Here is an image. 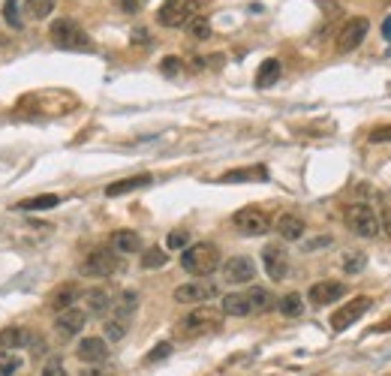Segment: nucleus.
Listing matches in <instances>:
<instances>
[{"mask_svg": "<svg viewBox=\"0 0 391 376\" xmlns=\"http://www.w3.org/2000/svg\"><path fill=\"white\" fill-rule=\"evenodd\" d=\"M3 18L13 27H22V18H18V9H15V0H6V6H3Z\"/></svg>", "mask_w": 391, "mask_h": 376, "instance_id": "e433bc0d", "label": "nucleus"}, {"mask_svg": "<svg viewBox=\"0 0 391 376\" xmlns=\"http://www.w3.org/2000/svg\"><path fill=\"white\" fill-rule=\"evenodd\" d=\"M22 368V359L15 352H0V376H13Z\"/></svg>", "mask_w": 391, "mask_h": 376, "instance_id": "72a5a7b5", "label": "nucleus"}, {"mask_svg": "<svg viewBox=\"0 0 391 376\" xmlns=\"http://www.w3.org/2000/svg\"><path fill=\"white\" fill-rule=\"evenodd\" d=\"M60 205V196H54V193H45V196H33V199H22L15 205V211H45V208H58Z\"/></svg>", "mask_w": 391, "mask_h": 376, "instance_id": "393cba45", "label": "nucleus"}, {"mask_svg": "<svg viewBox=\"0 0 391 376\" xmlns=\"http://www.w3.org/2000/svg\"><path fill=\"white\" fill-rule=\"evenodd\" d=\"M365 265H367L365 253H347V256H343V271H347V274H358Z\"/></svg>", "mask_w": 391, "mask_h": 376, "instance_id": "473e14b6", "label": "nucleus"}, {"mask_svg": "<svg viewBox=\"0 0 391 376\" xmlns=\"http://www.w3.org/2000/svg\"><path fill=\"white\" fill-rule=\"evenodd\" d=\"M40 376H67L60 355H49V359H45V364H42V370H40Z\"/></svg>", "mask_w": 391, "mask_h": 376, "instance_id": "f704fd0d", "label": "nucleus"}, {"mask_svg": "<svg viewBox=\"0 0 391 376\" xmlns=\"http://www.w3.org/2000/svg\"><path fill=\"white\" fill-rule=\"evenodd\" d=\"M223 277L232 286H244V283L256 280V265H253L250 256H232L229 262L223 265Z\"/></svg>", "mask_w": 391, "mask_h": 376, "instance_id": "9d476101", "label": "nucleus"}, {"mask_svg": "<svg viewBox=\"0 0 391 376\" xmlns=\"http://www.w3.org/2000/svg\"><path fill=\"white\" fill-rule=\"evenodd\" d=\"M126 328H130V322H124V319H108L106 322V337L108 341H124L126 337Z\"/></svg>", "mask_w": 391, "mask_h": 376, "instance_id": "2f4dec72", "label": "nucleus"}, {"mask_svg": "<svg viewBox=\"0 0 391 376\" xmlns=\"http://www.w3.org/2000/svg\"><path fill=\"white\" fill-rule=\"evenodd\" d=\"M223 325V310L220 307H211V304H196L190 313L181 319V334L187 337H196V334H205V332H217Z\"/></svg>", "mask_w": 391, "mask_h": 376, "instance_id": "f03ea898", "label": "nucleus"}, {"mask_svg": "<svg viewBox=\"0 0 391 376\" xmlns=\"http://www.w3.org/2000/svg\"><path fill=\"white\" fill-rule=\"evenodd\" d=\"M220 310H223V316H250V301L241 292H232V295L223 298Z\"/></svg>", "mask_w": 391, "mask_h": 376, "instance_id": "b1692460", "label": "nucleus"}, {"mask_svg": "<svg viewBox=\"0 0 391 376\" xmlns=\"http://www.w3.org/2000/svg\"><path fill=\"white\" fill-rule=\"evenodd\" d=\"M187 241H190V232L178 229V232H172L166 238V247H169V250H187Z\"/></svg>", "mask_w": 391, "mask_h": 376, "instance_id": "c9c22d12", "label": "nucleus"}, {"mask_svg": "<svg viewBox=\"0 0 391 376\" xmlns=\"http://www.w3.org/2000/svg\"><path fill=\"white\" fill-rule=\"evenodd\" d=\"M196 15V3L193 0H166L157 13V22L163 27H184L190 18Z\"/></svg>", "mask_w": 391, "mask_h": 376, "instance_id": "6e6552de", "label": "nucleus"}, {"mask_svg": "<svg viewBox=\"0 0 391 376\" xmlns=\"http://www.w3.org/2000/svg\"><path fill=\"white\" fill-rule=\"evenodd\" d=\"M85 325H88V310H81V307H67L54 319V332L60 337H76Z\"/></svg>", "mask_w": 391, "mask_h": 376, "instance_id": "ddd939ff", "label": "nucleus"}, {"mask_svg": "<svg viewBox=\"0 0 391 376\" xmlns=\"http://www.w3.org/2000/svg\"><path fill=\"white\" fill-rule=\"evenodd\" d=\"M370 304H374V301H370L367 295L352 298L349 304H340V307L331 313V328H334V332H347V328H349L352 322H358V319L367 313Z\"/></svg>", "mask_w": 391, "mask_h": 376, "instance_id": "0eeeda50", "label": "nucleus"}, {"mask_svg": "<svg viewBox=\"0 0 391 376\" xmlns=\"http://www.w3.org/2000/svg\"><path fill=\"white\" fill-rule=\"evenodd\" d=\"M178 70H181V60L178 58H166V60H163V72H166V76H175Z\"/></svg>", "mask_w": 391, "mask_h": 376, "instance_id": "ea45409f", "label": "nucleus"}, {"mask_svg": "<svg viewBox=\"0 0 391 376\" xmlns=\"http://www.w3.org/2000/svg\"><path fill=\"white\" fill-rule=\"evenodd\" d=\"M343 220H347L349 232H356L361 238H376L379 235V217L376 211L365 205V202H358V205H349L343 211Z\"/></svg>", "mask_w": 391, "mask_h": 376, "instance_id": "20e7f679", "label": "nucleus"}, {"mask_svg": "<svg viewBox=\"0 0 391 376\" xmlns=\"http://www.w3.org/2000/svg\"><path fill=\"white\" fill-rule=\"evenodd\" d=\"M81 295V292H78V286H72V283H67V286H60L58 292H54V295L49 298V304L54 307V310H58V313H60V310H67V307H72V304H76V298Z\"/></svg>", "mask_w": 391, "mask_h": 376, "instance_id": "a878e982", "label": "nucleus"}, {"mask_svg": "<svg viewBox=\"0 0 391 376\" xmlns=\"http://www.w3.org/2000/svg\"><path fill=\"white\" fill-rule=\"evenodd\" d=\"M135 301H139V295H135L133 289H126L117 295V301H112V310H115V319H124V322H130L133 313H135Z\"/></svg>", "mask_w": 391, "mask_h": 376, "instance_id": "412c9836", "label": "nucleus"}, {"mask_svg": "<svg viewBox=\"0 0 391 376\" xmlns=\"http://www.w3.org/2000/svg\"><path fill=\"white\" fill-rule=\"evenodd\" d=\"M277 310H280L283 316H301V313H304V298L298 295V292H289V295L280 298Z\"/></svg>", "mask_w": 391, "mask_h": 376, "instance_id": "c756f323", "label": "nucleus"}, {"mask_svg": "<svg viewBox=\"0 0 391 376\" xmlns=\"http://www.w3.org/2000/svg\"><path fill=\"white\" fill-rule=\"evenodd\" d=\"M232 223L235 229H238L241 235H247V238H256V235H265L268 229H271V217L265 214L262 208H241L238 214L232 217Z\"/></svg>", "mask_w": 391, "mask_h": 376, "instance_id": "423d86ee", "label": "nucleus"}, {"mask_svg": "<svg viewBox=\"0 0 391 376\" xmlns=\"http://www.w3.org/2000/svg\"><path fill=\"white\" fill-rule=\"evenodd\" d=\"M85 304H88V316H103L112 310V295H108L106 289H88L85 292Z\"/></svg>", "mask_w": 391, "mask_h": 376, "instance_id": "aec40b11", "label": "nucleus"}, {"mask_svg": "<svg viewBox=\"0 0 391 376\" xmlns=\"http://www.w3.org/2000/svg\"><path fill=\"white\" fill-rule=\"evenodd\" d=\"M81 376H108V373H106V370H99L97 364H94V368H85V370H81Z\"/></svg>", "mask_w": 391, "mask_h": 376, "instance_id": "79ce46f5", "label": "nucleus"}, {"mask_svg": "<svg viewBox=\"0 0 391 376\" xmlns=\"http://www.w3.org/2000/svg\"><path fill=\"white\" fill-rule=\"evenodd\" d=\"M169 352H172V343H157L151 350V355H148V361L153 364V361H163V359H169Z\"/></svg>", "mask_w": 391, "mask_h": 376, "instance_id": "4c0bfd02", "label": "nucleus"}, {"mask_svg": "<svg viewBox=\"0 0 391 376\" xmlns=\"http://www.w3.org/2000/svg\"><path fill=\"white\" fill-rule=\"evenodd\" d=\"M151 175H133V178H124V181H115V184L106 187V196L115 199V196H124V193H133V190H142L151 184Z\"/></svg>", "mask_w": 391, "mask_h": 376, "instance_id": "6ab92c4d", "label": "nucleus"}, {"mask_svg": "<svg viewBox=\"0 0 391 376\" xmlns=\"http://www.w3.org/2000/svg\"><path fill=\"white\" fill-rule=\"evenodd\" d=\"M51 9H54V0H24V15L27 18H36V22L49 18Z\"/></svg>", "mask_w": 391, "mask_h": 376, "instance_id": "c85d7f7f", "label": "nucleus"}, {"mask_svg": "<svg viewBox=\"0 0 391 376\" xmlns=\"http://www.w3.org/2000/svg\"><path fill=\"white\" fill-rule=\"evenodd\" d=\"M370 31V22L367 18H349L347 24H343V31L338 33V51H352V49H358L361 42H365V36Z\"/></svg>", "mask_w": 391, "mask_h": 376, "instance_id": "9b49d317", "label": "nucleus"}, {"mask_svg": "<svg viewBox=\"0 0 391 376\" xmlns=\"http://www.w3.org/2000/svg\"><path fill=\"white\" fill-rule=\"evenodd\" d=\"M76 355H78V359L85 361V364H103V361L108 359V346H106L103 337H85V341L78 343Z\"/></svg>", "mask_w": 391, "mask_h": 376, "instance_id": "2eb2a0df", "label": "nucleus"}, {"mask_svg": "<svg viewBox=\"0 0 391 376\" xmlns=\"http://www.w3.org/2000/svg\"><path fill=\"white\" fill-rule=\"evenodd\" d=\"M181 268L187 274H193V277H208V274H214L220 268V250H217V244L199 241L193 247H187V250L181 253Z\"/></svg>", "mask_w": 391, "mask_h": 376, "instance_id": "f257e3e1", "label": "nucleus"}, {"mask_svg": "<svg viewBox=\"0 0 391 376\" xmlns=\"http://www.w3.org/2000/svg\"><path fill=\"white\" fill-rule=\"evenodd\" d=\"M304 232H307V226H304V220L298 214H280L277 217V235L280 238H286V241H298Z\"/></svg>", "mask_w": 391, "mask_h": 376, "instance_id": "f3484780", "label": "nucleus"}, {"mask_svg": "<svg viewBox=\"0 0 391 376\" xmlns=\"http://www.w3.org/2000/svg\"><path fill=\"white\" fill-rule=\"evenodd\" d=\"M244 295L250 301V313H268V310L277 304L274 295H271L268 289H259V286H253L250 292H244Z\"/></svg>", "mask_w": 391, "mask_h": 376, "instance_id": "4be33fe9", "label": "nucleus"}, {"mask_svg": "<svg viewBox=\"0 0 391 376\" xmlns=\"http://www.w3.org/2000/svg\"><path fill=\"white\" fill-rule=\"evenodd\" d=\"M193 3H196V0H193Z\"/></svg>", "mask_w": 391, "mask_h": 376, "instance_id": "a18cd8bd", "label": "nucleus"}, {"mask_svg": "<svg viewBox=\"0 0 391 376\" xmlns=\"http://www.w3.org/2000/svg\"><path fill=\"white\" fill-rule=\"evenodd\" d=\"M117 6L124 9V13H135V9H139V3H135V0H115Z\"/></svg>", "mask_w": 391, "mask_h": 376, "instance_id": "a19ab883", "label": "nucleus"}, {"mask_svg": "<svg viewBox=\"0 0 391 376\" xmlns=\"http://www.w3.org/2000/svg\"><path fill=\"white\" fill-rule=\"evenodd\" d=\"M280 72H283V67H280L277 58L262 60V67H259V72H256V88H271V85H277Z\"/></svg>", "mask_w": 391, "mask_h": 376, "instance_id": "5701e85b", "label": "nucleus"}, {"mask_svg": "<svg viewBox=\"0 0 391 376\" xmlns=\"http://www.w3.org/2000/svg\"><path fill=\"white\" fill-rule=\"evenodd\" d=\"M51 42L58 45V49H67V51H90V36L81 31V27L72 22V18H58V22L51 24Z\"/></svg>", "mask_w": 391, "mask_h": 376, "instance_id": "7ed1b4c3", "label": "nucleus"}, {"mask_svg": "<svg viewBox=\"0 0 391 376\" xmlns=\"http://www.w3.org/2000/svg\"><path fill=\"white\" fill-rule=\"evenodd\" d=\"M383 36H385V40L391 42V15H388L385 22H383Z\"/></svg>", "mask_w": 391, "mask_h": 376, "instance_id": "37998d69", "label": "nucleus"}, {"mask_svg": "<svg viewBox=\"0 0 391 376\" xmlns=\"http://www.w3.org/2000/svg\"><path fill=\"white\" fill-rule=\"evenodd\" d=\"M117 268H121V262H117L115 250H108V247L90 250V253L85 256V262L78 265V271L85 274V277H112Z\"/></svg>", "mask_w": 391, "mask_h": 376, "instance_id": "39448f33", "label": "nucleus"}, {"mask_svg": "<svg viewBox=\"0 0 391 376\" xmlns=\"http://www.w3.org/2000/svg\"><path fill=\"white\" fill-rule=\"evenodd\" d=\"M262 265H265L268 277L271 280H283L286 271H289V253L283 244H268L265 250H262Z\"/></svg>", "mask_w": 391, "mask_h": 376, "instance_id": "f8f14e48", "label": "nucleus"}, {"mask_svg": "<svg viewBox=\"0 0 391 376\" xmlns=\"http://www.w3.org/2000/svg\"><path fill=\"white\" fill-rule=\"evenodd\" d=\"M217 298V286L208 280H190L184 286L175 289V301L178 304H205V301Z\"/></svg>", "mask_w": 391, "mask_h": 376, "instance_id": "1a4fd4ad", "label": "nucleus"}, {"mask_svg": "<svg viewBox=\"0 0 391 376\" xmlns=\"http://www.w3.org/2000/svg\"><path fill=\"white\" fill-rule=\"evenodd\" d=\"M383 226H385V235L391 238V211H385V217H383Z\"/></svg>", "mask_w": 391, "mask_h": 376, "instance_id": "c03bdc74", "label": "nucleus"}, {"mask_svg": "<svg viewBox=\"0 0 391 376\" xmlns=\"http://www.w3.org/2000/svg\"><path fill=\"white\" fill-rule=\"evenodd\" d=\"M31 343H33L31 328L13 325V328H3V332H0V350H6V352L24 350V346H31Z\"/></svg>", "mask_w": 391, "mask_h": 376, "instance_id": "dca6fc26", "label": "nucleus"}, {"mask_svg": "<svg viewBox=\"0 0 391 376\" xmlns=\"http://www.w3.org/2000/svg\"><path fill=\"white\" fill-rule=\"evenodd\" d=\"M166 262H169V256H166V250H163V247H148V250H144V256H142V268H148V271L163 268Z\"/></svg>", "mask_w": 391, "mask_h": 376, "instance_id": "7c9ffc66", "label": "nucleus"}, {"mask_svg": "<svg viewBox=\"0 0 391 376\" xmlns=\"http://www.w3.org/2000/svg\"><path fill=\"white\" fill-rule=\"evenodd\" d=\"M112 250L115 253H139L142 250V238L139 232H133V229H117V232L112 235Z\"/></svg>", "mask_w": 391, "mask_h": 376, "instance_id": "a211bd4d", "label": "nucleus"}, {"mask_svg": "<svg viewBox=\"0 0 391 376\" xmlns=\"http://www.w3.org/2000/svg\"><path fill=\"white\" fill-rule=\"evenodd\" d=\"M343 292H347V286H343V283L319 280V283H313V286H310V292H307V298H310V304L325 307V304H334L338 298H343Z\"/></svg>", "mask_w": 391, "mask_h": 376, "instance_id": "4468645a", "label": "nucleus"}, {"mask_svg": "<svg viewBox=\"0 0 391 376\" xmlns=\"http://www.w3.org/2000/svg\"><path fill=\"white\" fill-rule=\"evenodd\" d=\"M370 142L379 145V142H391V124L388 126H376L374 133H370Z\"/></svg>", "mask_w": 391, "mask_h": 376, "instance_id": "58836bf2", "label": "nucleus"}, {"mask_svg": "<svg viewBox=\"0 0 391 376\" xmlns=\"http://www.w3.org/2000/svg\"><path fill=\"white\" fill-rule=\"evenodd\" d=\"M187 31H190V40L205 42L208 36H211V22H208L205 15H193V18L187 22Z\"/></svg>", "mask_w": 391, "mask_h": 376, "instance_id": "cd10ccee", "label": "nucleus"}, {"mask_svg": "<svg viewBox=\"0 0 391 376\" xmlns=\"http://www.w3.org/2000/svg\"><path fill=\"white\" fill-rule=\"evenodd\" d=\"M262 181V178H268V172L256 166V169H235V172H226V175L220 178V184H235V181Z\"/></svg>", "mask_w": 391, "mask_h": 376, "instance_id": "bb28decb", "label": "nucleus"}]
</instances>
